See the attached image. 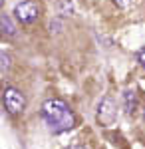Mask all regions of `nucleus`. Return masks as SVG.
Returning <instances> with one entry per match:
<instances>
[{
	"label": "nucleus",
	"instance_id": "1",
	"mask_svg": "<svg viewBox=\"0 0 145 149\" xmlns=\"http://www.w3.org/2000/svg\"><path fill=\"white\" fill-rule=\"evenodd\" d=\"M42 117L46 119V123L50 125L54 133L68 131L76 125L74 111L70 109V105L64 100H58V97H50L42 103Z\"/></svg>",
	"mask_w": 145,
	"mask_h": 149
},
{
	"label": "nucleus",
	"instance_id": "2",
	"mask_svg": "<svg viewBox=\"0 0 145 149\" xmlns=\"http://www.w3.org/2000/svg\"><path fill=\"white\" fill-rule=\"evenodd\" d=\"M2 103H4V109H6L8 113L16 115L24 109L26 97H24V93L20 92V90H16V88H4V92H2Z\"/></svg>",
	"mask_w": 145,
	"mask_h": 149
},
{
	"label": "nucleus",
	"instance_id": "3",
	"mask_svg": "<svg viewBox=\"0 0 145 149\" xmlns=\"http://www.w3.org/2000/svg\"><path fill=\"white\" fill-rule=\"evenodd\" d=\"M14 14H16V18L22 24H32L34 20L38 18V14H40V6H38L34 0H24L20 4H16Z\"/></svg>",
	"mask_w": 145,
	"mask_h": 149
},
{
	"label": "nucleus",
	"instance_id": "4",
	"mask_svg": "<svg viewBox=\"0 0 145 149\" xmlns=\"http://www.w3.org/2000/svg\"><path fill=\"white\" fill-rule=\"evenodd\" d=\"M117 117V107H115V102L112 97H103L100 103H98V121L101 125H112Z\"/></svg>",
	"mask_w": 145,
	"mask_h": 149
},
{
	"label": "nucleus",
	"instance_id": "5",
	"mask_svg": "<svg viewBox=\"0 0 145 149\" xmlns=\"http://www.w3.org/2000/svg\"><path fill=\"white\" fill-rule=\"evenodd\" d=\"M123 100H125V111L133 113L135 107H137V95H135V92H125L123 93Z\"/></svg>",
	"mask_w": 145,
	"mask_h": 149
},
{
	"label": "nucleus",
	"instance_id": "6",
	"mask_svg": "<svg viewBox=\"0 0 145 149\" xmlns=\"http://www.w3.org/2000/svg\"><path fill=\"white\" fill-rule=\"evenodd\" d=\"M0 28H2V34H6V36H14V34H16L14 24H12V20L6 16V14L0 16Z\"/></svg>",
	"mask_w": 145,
	"mask_h": 149
},
{
	"label": "nucleus",
	"instance_id": "7",
	"mask_svg": "<svg viewBox=\"0 0 145 149\" xmlns=\"http://www.w3.org/2000/svg\"><path fill=\"white\" fill-rule=\"evenodd\" d=\"M72 10H74V4H72V0H62V2H60V12H62L64 16L72 14Z\"/></svg>",
	"mask_w": 145,
	"mask_h": 149
},
{
	"label": "nucleus",
	"instance_id": "8",
	"mask_svg": "<svg viewBox=\"0 0 145 149\" xmlns=\"http://www.w3.org/2000/svg\"><path fill=\"white\" fill-rule=\"evenodd\" d=\"M137 62H139V64L145 68V48H141V50L137 52Z\"/></svg>",
	"mask_w": 145,
	"mask_h": 149
},
{
	"label": "nucleus",
	"instance_id": "9",
	"mask_svg": "<svg viewBox=\"0 0 145 149\" xmlns=\"http://www.w3.org/2000/svg\"><path fill=\"white\" fill-rule=\"evenodd\" d=\"M6 68H8V56H6V54L2 52V74L6 72Z\"/></svg>",
	"mask_w": 145,
	"mask_h": 149
},
{
	"label": "nucleus",
	"instance_id": "10",
	"mask_svg": "<svg viewBox=\"0 0 145 149\" xmlns=\"http://www.w3.org/2000/svg\"><path fill=\"white\" fill-rule=\"evenodd\" d=\"M113 2H115L119 8H127V6H129V0H113Z\"/></svg>",
	"mask_w": 145,
	"mask_h": 149
},
{
	"label": "nucleus",
	"instance_id": "11",
	"mask_svg": "<svg viewBox=\"0 0 145 149\" xmlns=\"http://www.w3.org/2000/svg\"><path fill=\"white\" fill-rule=\"evenodd\" d=\"M68 149H88V147H82V145H74V147H68Z\"/></svg>",
	"mask_w": 145,
	"mask_h": 149
}]
</instances>
